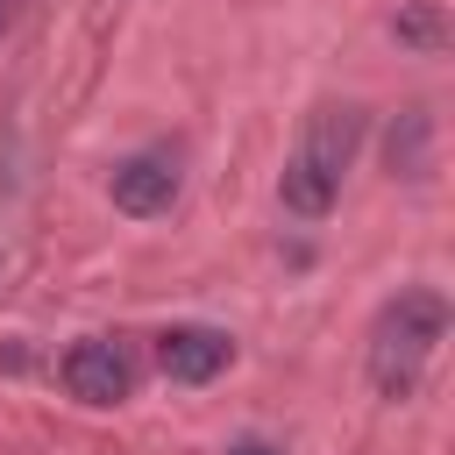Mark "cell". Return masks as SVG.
<instances>
[{
  "instance_id": "1",
  "label": "cell",
  "mask_w": 455,
  "mask_h": 455,
  "mask_svg": "<svg viewBox=\"0 0 455 455\" xmlns=\"http://www.w3.org/2000/svg\"><path fill=\"white\" fill-rule=\"evenodd\" d=\"M363 128H370V114L355 100H327V107L306 114V135H299V149L284 156V178H277L284 213H299V220H327L334 213L341 178H348V164L363 149Z\"/></svg>"
},
{
  "instance_id": "2",
  "label": "cell",
  "mask_w": 455,
  "mask_h": 455,
  "mask_svg": "<svg viewBox=\"0 0 455 455\" xmlns=\"http://www.w3.org/2000/svg\"><path fill=\"white\" fill-rule=\"evenodd\" d=\"M441 334H448V299L427 291V284L398 291V299L377 313V327H370V384H377L384 398H412V384H419V370L434 363Z\"/></svg>"
},
{
  "instance_id": "3",
  "label": "cell",
  "mask_w": 455,
  "mask_h": 455,
  "mask_svg": "<svg viewBox=\"0 0 455 455\" xmlns=\"http://www.w3.org/2000/svg\"><path fill=\"white\" fill-rule=\"evenodd\" d=\"M64 391H71L78 405H121V398L135 391V363H128V348L107 341V334L78 341V348L64 355Z\"/></svg>"
},
{
  "instance_id": "4",
  "label": "cell",
  "mask_w": 455,
  "mask_h": 455,
  "mask_svg": "<svg viewBox=\"0 0 455 455\" xmlns=\"http://www.w3.org/2000/svg\"><path fill=\"white\" fill-rule=\"evenodd\" d=\"M107 192H114V206L135 213V220L171 213V199H178V156H171V149H135V156L114 164Z\"/></svg>"
},
{
  "instance_id": "5",
  "label": "cell",
  "mask_w": 455,
  "mask_h": 455,
  "mask_svg": "<svg viewBox=\"0 0 455 455\" xmlns=\"http://www.w3.org/2000/svg\"><path fill=\"white\" fill-rule=\"evenodd\" d=\"M235 363V341L220 327H164L156 334V370L171 384H213Z\"/></svg>"
},
{
  "instance_id": "6",
  "label": "cell",
  "mask_w": 455,
  "mask_h": 455,
  "mask_svg": "<svg viewBox=\"0 0 455 455\" xmlns=\"http://www.w3.org/2000/svg\"><path fill=\"white\" fill-rule=\"evenodd\" d=\"M391 36L412 43L419 57H441V50H448V14H441V0H405V7L391 14Z\"/></svg>"
},
{
  "instance_id": "7",
  "label": "cell",
  "mask_w": 455,
  "mask_h": 455,
  "mask_svg": "<svg viewBox=\"0 0 455 455\" xmlns=\"http://www.w3.org/2000/svg\"><path fill=\"white\" fill-rule=\"evenodd\" d=\"M228 455H284V448L263 441V434H242V441H228Z\"/></svg>"
},
{
  "instance_id": "8",
  "label": "cell",
  "mask_w": 455,
  "mask_h": 455,
  "mask_svg": "<svg viewBox=\"0 0 455 455\" xmlns=\"http://www.w3.org/2000/svg\"><path fill=\"white\" fill-rule=\"evenodd\" d=\"M14 14H21V0H0V28H14Z\"/></svg>"
}]
</instances>
